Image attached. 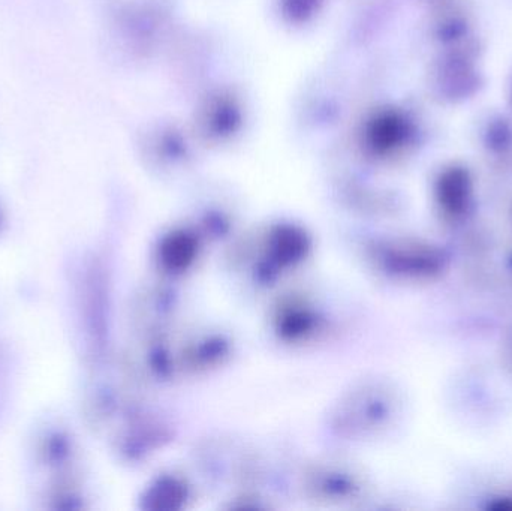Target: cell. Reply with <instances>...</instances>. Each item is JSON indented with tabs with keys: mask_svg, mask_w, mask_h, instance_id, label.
<instances>
[{
	"mask_svg": "<svg viewBox=\"0 0 512 511\" xmlns=\"http://www.w3.org/2000/svg\"><path fill=\"white\" fill-rule=\"evenodd\" d=\"M469 189H471L469 179L463 171L453 170L445 174L444 179L441 180V188H439L442 206L453 215L462 212L468 203Z\"/></svg>",
	"mask_w": 512,
	"mask_h": 511,
	"instance_id": "cell-1",
	"label": "cell"
}]
</instances>
